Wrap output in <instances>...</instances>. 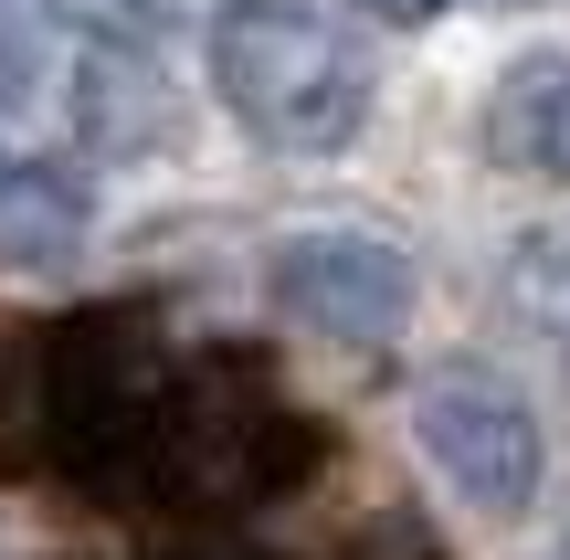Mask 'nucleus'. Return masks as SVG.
I'll return each mask as SVG.
<instances>
[{
	"mask_svg": "<svg viewBox=\"0 0 570 560\" xmlns=\"http://www.w3.org/2000/svg\"><path fill=\"white\" fill-rule=\"evenodd\" d=\"M317 465H327V423L306 402H285L275 360L265 350H202L169 371L138 498L180 508V519H233V508L296 498Z\"/></svg>",
	"mask_w": 570,
	"mask_h": 560,
	"instance_id": "nucleus-1",
	"label": "nucleus"
},
{
	"mask_svg": "<svg viewBox=\"0 0 570 560\" xmlns=\"http://www.w3.org/2000/svg\"><path fill=\"white\" fill-rule=\"evenodd\" d=\"M169 328L148 307H75L42 328L32 350V413H42V455L85 487V498H138L148 434L169 402Z\"/></svg>",
	"mask_w": 570,
	"mask_h": 560,
	"instance_id": "nucleus-2",
	"label": "nucleus"
},
{
	"mask_svg": "<svg viewBox=\"0 0 570 560\" xmlns=\"http://www.w3.org/2000/svg\"><path fill=\"white\" fill-rule=\"evenodd\" d=\"M212 85L265 148L338 159L370 127V53L317 0H233L212 21Z\"/></svg>",
	"mask_w": 570,
	"mask_h": 560,
	"instance_id": "nucleus-3",
	"label": "nucleus"
},
{
	"mask_svg": "<svg viewBox=\"0 0 570 560\" xmlns=\"http://www.w3.org/2000/svg\"><path fill=\"white\" fill-rule=\"evenodd\" d=\"M412 434H423L433 477L475 508V519H529L539 508V413L508 392L487 360H433L412 381Z\"/></svg>",
	"mask_w": 570,
	"mask_h": 560,
	"instance_id": "nucleus-4",
	"label": "nucleus"
},
{
	"mask_svg": "<svg viewBox=\"0 0 570 560\" xmlns=\"http://www.w3.org/2000/svg\"><path fill=\"white\" fill-rule=\"evenodd\" d=\"M265 296L296 328L338 338V350H391V338L412 328V265L391 244H370V233H296V244H275L265 265Z\"/></svg>",
	"mask_w": 570,
	"mask_h": 560,
	"instance_id": "nucleus-5",
	"label": "nucleus"
},
{
	"mask_svg": "<svg viewBox=\"0 0 570 560\" xmlns=\"http://www.w3.org/2000/svg\"><path fill=\"white\" fill-rule=\"evenodd\" d=\"M63 117L106 159H159L180 138V85L159 75V53L138 32H96L85 53H63Z\"/></svg>",
	"mask_w": 570,
	"mask_h": 560,
	"instance_id": "nucleus-6",
	"label": "nucleus"
},
{
	"mask_svg": "<svg viewBox=\"0 0 570 560\" xmlns=\"http://www.w3.org/2000/svg\"><path fill=\"white\" fill-rule=\"evenodd\" d=\"M475 148H487L508 180H550L570 190V63L560 53H529L497 75L487 117H475Z\"/></svg>",
	"mask_w": 570,
	"mask_h": 560,
	"instance_id": "nucleus-7",
	"label": "nucleus"
},
{
	"mask_svg": "<svg viewBox=\"0 0 570 560\" xmlns=\"http://www.w3.org/2000/svg\"><path fill=\"white\" fill-rule=\"evenodd\" d=\"M0 254L11 265H75L85 254V180L53 159L0 169Z\"/></svg>",
	"mask_w": 570,
	"mask_h": 560,
	"instance_id": "nucleus-8",
	"label": "nucleus"
},
{
	"mask_svg": "<svg viewBox=\"0 0 570 560\" xmlns=\"http://www.w3.org/2000/svg\"><path fill=\"white\" fill-rule=\"evenodd\" d=\"M338 560H444V550H433V529L412 519V508H391V519H370Z\"/></svg>",
	"mask_w": 570,
	"mask_h": 560,
	"instance_id": "nucleus-9",
	"label": "nucleus"
},
{
	"mask_svg": "<svg viewBox=\"0 0 570 560\" xmlns=\"http://www.w3.org/2000/svg\"><path fill=\"white\" fill-rule=\"evenodd\" d=\"M117 21H223L233 0H106Z\"/></svg>",
	"mask_w": 570,
	"mask_h": 560,
	"instance_id": "nucleus-10",
	"label": "nucleus"
},
{
	"mask_svg": "<svg viewBox=\"0 0 570 560\" xmlns=\"http://www.w3.org/2000/svg\"><path fill=\"white\" fill-rule=\"evenodd\" d=\"M360 11H370V21H391V32H412V21H444L454 0H360Z\"/></svg>",
	"mask_w": 570,
	"mask_h": 560,
	"instance_id": "nucleus-11",
	"label": "nucleus"
},
{
	"mask_svg": "<svg viewBox=\"0 0 570 560\" xmlns=\"http://www.w3.org/2000/svg\"><path fill=\"white\" fill-rule=\"evenodd\" d=\"M148 560H275V550H254V540H180V550H148Z\"/></svg>",
	"mask_w": 570,
	"mask_h": 560,
	"instance_id": "nucleus-12",
	"label": "nucleus"
},
{
	"mask_svg": "<svg viewBox=\"0 0 570 560\" xmlns=\"http://www.w3.org/2000/svg\"><path fill=\"white\" fill-rule=\"evenodd\" d=\"M497 11H539V0H497Z\"/></svg>",
	"mask_w": 570,
	"mask_h": 560,
	"instance_id": "nucleus-13",
	"label": "nucleus"
},
{
	"mask_svg": "<svg viewBox=\"0 0 570 560\" xmlns=\"http://www.w3.org/2000/svg\"><path fill=\"white\" fill-rule=\"evenodd\" d=\"M560 560H570V540H560Z\"/></svg>",
	"mask_w": 570,
	"mask_h": 560,
	"instance_id": "nucleus-14",
	"label": "nucleus"
},
{
	"mask_svg": "<svg viewBox=\"0 0 570 560\" xmlns=\"http://www.w3.org/2000/svg\"><path fill=\"white\" fill-rule=\"evenodd\" d=\"M0 169H11V159H0Z\"/></svg>",
	"mask_w": 570,
	"mask_h": 560,
	"instance_id": "nucleus-15",
	"label": "nucleus"
}]
</instances>
